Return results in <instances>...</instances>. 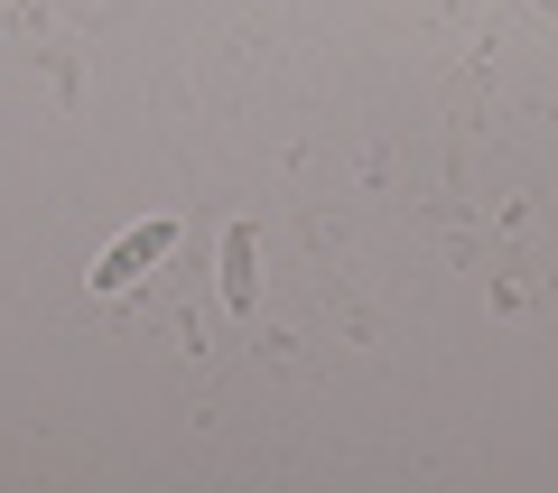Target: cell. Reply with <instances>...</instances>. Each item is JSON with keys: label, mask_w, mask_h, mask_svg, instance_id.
<instances>
[{"label": "cell", "mask_w": 558, "mask_h": 493, "mask_svg": "<svg viewBox=\"0 0 558 493\" xmlns=\"http://www.w3.org/2000/svg\"><path fill=\"white\" fill-rule=\"evenodd\" d=\"M168 252H178V215H140L121 242H102V252H94V270H84V279H94V298H121V289H140V279L159 270Z\"/></svg>", "instance_id": "6da1fadb"}, {"label": "cell", "mask_w": 558, "mask_h": 493, "mask_svg": "<svg viewBox=\"0 0 558 493\" xmlns=\"http://www.w3.org/2000/svg\"><path fill=\"white\" fill-rule=\"evenodd\" d=\"M215 279H223V308H233V316L260 308V224H223V261H215Z\"/></svg>", "instance_id": "7a4b0ae2"}]
</instances>
